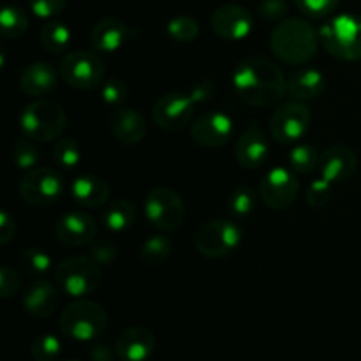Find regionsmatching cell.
I'll use <instances>...</instances> for the list:
<instances>
[{
	"label": "cell",
	"mask_w": 361,
	"mask_h": 361,
	"mask_svg": "<svg viewBox=\"0 0 361 361\" xmlns=\"http://www.w3.org/2000/svg\"><path fill=\"white\" fill-rule=\"evenodd\" d=\"M67 6V0H28L32 14L41 20H55Z\"/></svg>",
	"instance_id": "41"
},
{
	"label": "cell",
	"mask_w": 361,
	"mask_h": 361,
	"mask_svg": "<svg viewBox=\"0 0 361 361\" xmlns=\"http://www.w3.org/2000/svg\"><path fill=\"white\" fill-rule=\"evenodd\" d=\"M326 90V76L316 67H300L288 80V94L295 101H312Z\"/></svg>",
	"instance_id": "25"
},
{
	"label": "cell",
	"mask_w": 361,
	"mask_h": 361,
	"mask_svg": "<svg viewBox=\"0 0 361 361\" xmlns=\"http://www.w3.org/2000/svg\"><path fill=\"white\" fill-rule=\"evenodd\" d=\"M268 127H270V136L277 143H296L312 127V111L302 101L284 102L274 111Z\"/></svg>",
	"instance_id": "11"
},
{
	"label": "cell",
	"mask_w": 361,
	"mask_h": 361,
	"mask_svg": "<svg viewBox=\"0 0 361 361\" xmlns=\"http://www.w3.org/2000/svg\"><path fill=\"white\" fill-rule=\"evenodd\" d=\"M60 71L49 62H34L23 69L20 76V90L25 95L41 99L49 95L59 85Z\"/></svg>",
	"instance_id": "23"
},
{
	"label": "cell",
	"mask_w": 361,
	"mask_h": 361,
	"mask_svg": "<svg viewBox=\"0 0 361 361\" xmlns=\"http://www.w3.org/2000/svg\"><path fill=\"white\" fill-rule=\"evenodd\" d=\"M62 353V342L53 334H41L32 341L30 356L34 361H56Z\"/></svg>",
	"instance_id": "35"
},
{
	"label": "cell",
	"mask_w": 361,
	"mask_h": 361,
	"mask_svg": "<svg viewBox=\"0 0 361 361\" xmlns=\"http://www.w3.org/2000/svg\"><path fill=\"white\" fill-rule=\"evenodd\" d=\"M235 134V122L231 116L219 109H210L197 115L190 123V136L204 148H221Z\"/></svg>",
	"instance_id": "14"
},
{
	"label": "cell",
	"mask_w": 361,
	"mask_h": 361,
	"mask_svg": "<svg viewBox=\"0 0 361 361\" xmlns=\"http://www.w3.org/2000/svg\"><path fill=\"white\" fill-rule=\"evenodd\" d=\"M23 309L34 319H48L59 307V286L44 277L34 279L23 293Z\"/></svg>",
	"instance_id": "20"
},
{
	"label": "cell",
	"mask_w": 361,
	"mask_h": 361,
	"mask_svg": "<svg viewBox=\"0 0 361 361\" xmlns=\"http://www.w3.org/2000/svg\"><path fill=\"white\" fill-rule=\"evenodd\" d=\"M101 264L90 256L66 257L55 268V284L60 291L76 300L94 295L101 288Z\"/></svg>",
	"instance_id": "6"
},
{
	"label": "cell",
	"mask_w": 361,
	"mask_h": 361,
	"mask_svg": "<svg viewBox=\"0 0 361 361\" xmlns=\"http://www.w3.org/2000/svg\"><path fill=\"white\" fill-rule=\"evenodd\" d=\"M319 30L303 18H286L270 35L271 53L288 66H305L319 49Z\"/></svg>",
	"instance_id": "2"
},
{
	"label": "cell",
	"mask_w": 361,
	"mask_h": 361,
	"mask_svg": "<svg viewBox=\"0 0 361 361\" xmlns=\"http://www.w3.org/2000/svg\"><path fill=\"white\" fill-rule=\"evenodd\" d=\"M358 169V155L348 145H334L321 154L319 176L330 183H344Z\"/></svg>",
	"instance_id": "18"
},
{
	"label": "cell",
	"mask_w": 361,
	"mask_h": 361,
	"mask_svg": "<svg viewBox=\"0 0 361 361\" xmlns=\"http://www.w3.org/2000/svg\"><path fill=\"white\" fill-rule=\"evenodd\" d=\"M155 334L147 326H129L115 341V355L122 361H147L155 353Z\"/></svg>",
	"instance_id": "19"
},
{
	"label": "cell",
	"mask_w": 361,
	"mask_h": 361,
	"mask_svg": "<svg viewBox=\"0 0 361 361\" xmlns=\"http://www.w3.org/2000/svg\"><path fill=\"white\" fill-rule=\"evenodd\" d=\"M21 289V275L14 268L2 267L0 270V296L9 300L16 296Z\"/></svg>",
	"instance_id": "42"
},
{
	"label": "cell",
	"mask_w": 361,
	"mask_h": 361,
	"mask_svg": "<svg viewBox=\"0 0 361 361\" xmlns=\"http://www.w3.org/2000/svg\"><path fill=\"white\" fill-rule=\"evenodd\" d=\"M173 243L166 235H152L141 243L140 257L148 267H159L171 256Z\"/></svg>",
	"instance_id": "29"
},
{
	"label": "cell",
	"mask_w": 361,
	"mask_h": 361,
	"mask_svg": "<svg viewBox=\"0 0 361 361\" xmlns=\"http://www.w3.org/2000/svg\"><path fill=\"white\" fill-rule=\"evenodd\" d=\"M71 197L83 208L104 207L111 196V187L104 178L95 175H81L71 182Z\"/></svg>",
	"instance_id": "24"
},
{
	"label": "cell",
	"mask_w": 361,
	"mask_h": 361,
	"mask_svg": "<svg viewBox=\"0 0 361 361\" xmlns=\"http://www.w3.org/2000/svg\"><path fill=\"white\" fill-rule=\"evenodd\" d=\"M129 39V27L123 20L116 16H104L92 27L90 46L99 55H113Z\"/></svg>",
	"instance_id": "21"
},
{
	"label": "cell",
	"mask_w": 361,
	"mask_h": 361,
	"mask_svg": "<svg viewBox=\"0 0 361 361\" xmlns=\"http://www.w3.org/2000/svg\"><path fill=\"white\" fill-rule=\"evenodd\" d=\"M63 190H66V182L59 169L44 168V166L25 171L18 183V192L21 200L37 208L56 203L62 197Z\"/></svg>",
	"instance_id": "9"
},
{
	"label": "cell",
	"mask_w": 361,
	"mask_h": 361,
	"mask_svg": "<svg viewBox=\"0 0 361 361\" xmlns=\"http://www.w3.org/2000/svg\"><path fill=\"white\" fill-rule=\"evenodd\" d=\"M300 13L309 18H326L338 7L341 0H295Z\"/></svg>",
	"instance_id": "40"
},
{
	"label": "cell",
	"mask_w": 361,
	"mask_h": 361,
	"mask_svg": "<svg viewBox=\"0 0 361 361\" xmlns=\"http://www.w3.org/2000/svg\"><path fill=\"white\" fill-rule=\"evenodd\" d=\"M16 235V221L7 210L0 212V243L7 245Z\"/></svg>",
	"instance_id": "45"
},
{
	"label": "cell",
	"mask_w": 361,
	"mask_h": 361,
	"mask_svg": "<svg viewBox=\"0 0 361 361\" xmlns=\"http://www.w3.org/2000/svg\"><path fill=\"white\" fill-rule=\"evenodd\" d=\"M108 326V312L97 302L78 298L62 310L59 328L62 335L76 342L97 341Z\"/></svg>",
	"instance_id": "4"
},
{
	"label": "cell",
	"mask_w": 361,
	"mask_h": 361,
	"mask_svg": "<svg viewBox=\"0 0 361 361\" xmlns=\"http://www.w3.org/2000/svg\"><path fill=\"white\" fill-rule=\"evenodd\" d=\"M41 46L51 55H62L69 49L71 41H73V32L63 21L48 20V23L42 25L39 32Z\"/></svg>",
	"instance_id": "27"
},
{
	"label": "cell",
	"mask_w": 361,
	"mask_h": 361,
	"mask_svg": "<svg viewBox=\"0 0 361 361\" xmlns=\"http://www.w3.org/2000/svg\"><path fill=\"white\" fill-rule=\"evenodd\" d=\"M42 155L39 152L37 143L27 136L18 137L11 148V161L21 171H30V169L37 168L41 162Z\"/></svg>",
	"instance_id": "28"
},
{
	"label": "cell",
	"mask_w": 361,
	"mask_h": 361,
	"mask_svg": "<svg viewBox=\"0 0 361 361\" xmlns=\"http://www.w3.org/2000/svg\"><path fill=\"white\" fill-rule=\"evenodd\" d=\"M109 130L113 137L122 145H136L147 136V120L134 108L120 106L111 113L109 118Z\"/></svg>",
	"instance_id": "22"
},
{
	"label": "cell",
	"mask_w": 361,
	"mask_h": 361,
	"mask_svg": "<svg viewBox=\"0 0 361 361\" xmlns=\"http://www.w3.org/2000/svg\"><path fill=\"white\" fill-rule=\"evenodd\" d=\"M137 217V210L130 201L127 200H113L102 207L101 222L109 233L122 235L129 231L134 226Z\"/></svg>",
	"instance_id": "26"
},
{
	"label": "cell",
	"mask_w": 361,
	"mask_h": 361,
	"mask_svg": "<svg viewBox=\"0 0 361 361\" xmlns=\"http://www.w3.org/2000/svg\"><path fill=\"white\" fill-rule=\"evenodd\" d=\"M257 13L268 21H282L288 16L289 4L288 0H261Z\"/></svg>",
	"instance_id": "43"
},
{
	"label": "cell",
	"mask_w": 361,
	"mask_h": 361,
	"mask_svg": "<svg viewBox=\"0 0 361 361\" xmlns=\"http://www.w3.org/2000/svg\"><path fill=\"white\" fill-rule=\"evenodd\" d=\"M319 162L321 154L317 152V148L314 145H296L289 152V166H291L293 171L300 173V175H310V173L317 171L319 169Z\"/></svg>",
	"instance_id": "31"
},
{
	"label": "cell",
	"mask_w": 361,
	"mask_h": 361,
	"mask_svg": "<svg viewBox=\"0 0 361 361\" xmlns=\"http://www.w3.org/2000/svg\"><path fill=\"white\" fill-rule=\"evenodd\" d=\"M145 217L162 233L176 231L185 221V203L178 192L168 187L152 189L145 197Z\"/></svg>",
	"instance_id": "10"
},
{
	"label": "cell",
	"mask_w": 361,
	"mask_h": 361,
	"mask_svg": "<svg viewBox=\"0 0 361 361\" xmlns=\"http://www.w3.org/2000/svg\"><path fill=\"white\" fill-rule=\"evenodd\" d=\"M118 256V247L111 238H95L90 243V257L101 267H111Z\"/></svg>",
	"instance_id": "38"
},
{
	"label": "cell",
	"mask_w": 361,
	"mask_h": 361,
	"mask_svg": "<svg viewBox=\"0 0 361 361\" xmlns=\"http://www.w3.org/2000/svg\"><path fill=\"white\" fill-rule=\"evenodd\" d=\"M113 353H115V348L104 344V342H95L90 351H88V355H90L92 361H111Z\"/></svg>",
	"instance_id": "46"
},
{
	"label": "cell",
	"mask_w": 361,
	"mask_h": 361,
	"mask_svg": "<svg viewBox=\"0 0 361 361\" xmlns=\"http://www.w3.org/2000/svg\"><path fill=\"white\" fill-rule=\"evenodd\" d=\"M196 102L189 94L183 92H169L161 95L152 109V118L155 126L168 133H176L185 126L192 123L196 113Z\"/></svg>",
	"instance_id": "12"
},
{
	"label": "cell",
	"mask_w": 361,
	"mask_h": 361,
	"mask_svg": "<svg viewBox=\"0 0 361 361\" xmlns=\"http://www.w3.org/2000/svg\"><path fill=\"white\" fill-rule=\"evenodd\" d=\"M300 182L291 168H271L259 183V196L271 210H286L296 201Z\"/></svg>",
	"instance_id": "13"
},
{
	"label": "cell",
	"mask_w": 361,
	"mask_h": 361,
	"mask_svg": "<svg viewBox=\"0 0 361 361\" xmlns=\"http://www.w3.org/2000/svg\"><path fill=\"white\" fill-rule=\"evenodd\" d=\"M20 127L23 136L30 137L35 143L56 141L67 129L66 109L53 99H35L21 111Z\"/></svg>",
	"instance_id": "3"
},
{
	"label": "cell",
	"mask_w": 361,
	"mask_h": 361,
	"mask_svg": "<svg viewBox=\"0 0 361 361\" xmlns=\"http://www.w3.org/2000/svg\"><path fill=\"white\" fill-rule=\"evenodd\" d=\"M168 35L176 42H194L200 35V23L190 16H175L168 21Z\"/></svg>",
	"instance_id": "36"
},
{
	"label": "cell",
	"mask_w": 361,
	"mask_h": 361,
	"mask_svg": "<svg viewBox=\"0 0 361 361\" xmlns=\"http://www.w3.org/2000/svg\"><path fill=\"white\" fill-rule=\"evenodd\" d=\"M83 161V154L74 137H60L53 147V162L62 171H73Z\"/></svg>",
	"instance_id": "30"
},
{
	"label": "cell",
	"mask_w": 361,
	"mask_h": 361,
	"mask_svg": "<svg viewBox=\"0 0 361 361\" xmlns=\"http://www.w3.org/2000/svg\"><path fill=\"white\" fill-rule=\"evenodd\" d=\"M59 71L60 78L76 90H95L106 81V63L94 49H74L66 53L60 60Z\"/></svg>",
	"instance_id": "7"
},
{
	"label": "cell",
	"mask_w": 361,
	"mask_h": 361,
	"mask_svg": "<svg viewBox=\"0 0 361 361\" xmlns=\"http://www.w3.org/2000/svg\"><path fill=\"white\" fill-rule=\"evenodd\" d=\"M256 208V192L252 187L240 185L229 194L228 197V210L235 219L249 217Z\"/></svg>",
	"instance_id": "34"
},
{
	"label": "cell",
	"mask_w": 361,
	"mask_h": 361,
	"mask_svg": "<svg viewBox=\"0 0 361 361\" xmlns=\"http://www.w3.org/2000/svg\"><path fill=\"white\" fill-rule=\"evenodd\" d=\"M215 90H217V87H215L214 81L201 80V81H197L192 88H190L189 95L194 99V102H196V104H204V102H208L212 97H214Z\"/></svg>",
	"instance_id": "44"
},
{
	"label": "cell",
	"mask_w": 361,
	"mask_h": 361,
	"mask_svg": "<svg viewBox=\"0 0 361 361\" xmlns=\"http://www.w3.org/2000/svg\"><path fill=\"white\" fill-rule=\"evenodd\" d=\"M321 44L342 62L361 60V16L338 14L319 28Z\"/></svg>",
	"instance_id": "5"
},
{
	"label": "cell",
	"mask_w": 361,
	"mask_h": 361,
	"mask_svg": "<svg viewBox=\"0 0 361 361\" xmlns=\"http://www.w3.org/2000/svg\"><path fill=\"white\" fill-rule=\"evenodd\" d=\"M233 88L240 101L254 108H271L288 94V80L281 67L261 55L245 56L233 73Z\"/></svg>",
	"instance_id": "1"
},
{
	"label": "cell",
	"mask_w": 361,
	"mask_h": 361,
	"mask_svg": "<svg viewBox=\"0 0 361 361\" xmlns=\"http://www.w3.org/2000/svg\"><path fill=\"white\" fill-rule=\"evenodd\" d=\"M236 162L243 169H259L267 164L270 155V143L259 123L252 122L242 130L236 140Z\"/></svg>",
	"instance_id": "17"
},
{
	"label": "cell",
	"mask_w": 361,
	"mask_h": 361,
	"mask_svg": "<svg viewBox=\"0 0 361 361\" xmlns=\"http://www.w3.org/2000/svg\"><path fill=\"white\" fill-rule=\"evenodd\" d=\"M210 25L224 41H243L254 30V16L247 7L238 4H224L212 13Z\"/></svg>",
	"instance_id": "15"
},
{
	"label": "cell",
	"mask_w": 361,
	"mask_h": 361,
	"mask_svg": "<svg viewBox=\"0 0 361 361\" xmlns=\"http://www.w3.org/2000/svg\"><path fill=\"white\" fill-rule=\"evenodd\" d=\"M55 238L66 247L90 245L97 238V222L85 210L66 212L55 222Z\"/></svg>",
	"instance_id": "16"
},
{
	"label": "cell",
	"mask_w": 361,
	"mask_h": 361,
	"mask_svg": "<svg viewBox=\"0 0 361 361\" xmlns=\"http://www.w3.org/2000/svg\"><path fill=\"white\" fill-rule=\"evenodd\" d=\"M101 97L108 106H122L129 97V85L122 78H109L101 85Z\"/></svg>",
	"instance_id": "37"
},
{
	"label": "cell",
	"mask_w": 361,
	"mask_h": 361,
	"mask_svg": "<svg viewBox=\"0 0 361 361\" xmlns=\"http://www.w3.org/2000/svg\"><path fill=\"white\" fill-rule=\"evenodd\" d=\"M242 243V228L229 219H214L197 229L194 245L207 259H222L235 252Z\"/></svg>",
	"instance_id": "8"
},
{
	"label": "cell",
	"mask_w": 361,
	"mask_h": 361,
	"mask_svg": "<svg viewBox=\"0 0 361 361\" xmlns=\"http://www.w3.org/2000/svg\"><path fill=\"white\" fill-rule=\"evenodd\" d=\"M331 194H334V183H330L328 180L319 176V178L314 180L309 185L305 200L312 208H323L330 203Z\"/></svg>",
	"instance_id": "39"
},
{
	"label": "cell",
	"mask_w": 361,
	"mask_h": 361,
	"mask_svg": "<svg viewBox=\"0 0 361 361\" xmlns=\"http://www.w3.org/2000/svg\"><path fill=\"white\" fill-rule=\"evenodd\" d=\"M28 16L20 6H6L0 13V30L6 39H20L28 30Z\"/></svg>",
	"instance_id": "32"
},
{
	"label": "cell",
	"mask_w": 361,
	"mask_h": 361,
	"mask_svg": "<svg viewBox=\"0 0 361 361\" xmlns=\"http://www.w3.org/2000/svg\"><path fill=\"white\" fill-rule=\"evenodd\" d=\"M20 264L27 274H30L34 279L46 277L53 267V259L44 249L39 247H28V249L21 250L20 254Z\"/></svg>",
	"instance_id": "33"
},
{
	"label": "cell",
	"mask_w": 361,
	"mask_h": 361,
	"mask_svg": "<svg viewBox=\"0 0 361 361\" xmlns=\"http://www.w3.org/2000/svg\"><path fill=\"white\" fill-rule=\"evenodd\" d=\"M67 361H81V360H67Z\"/></svg>",
	"instance_id": "47"
}]
</instances>
